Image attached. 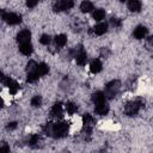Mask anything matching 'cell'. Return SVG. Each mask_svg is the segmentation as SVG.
<instances>
[{
    "label": "cell",
    "instance_id": "15",
    "mask_svg": "<svg viewBox=\"0 0 153 153\" xmlns=\"http://www.w3.org/2000/svg\"><path fill=\"white\" fill-rule=\"evenodd\" d=\"M80 10H81L82 13H88V12H91L93 10V4L91 1H88V0H85V1H82L80 4Z\"/></svg>",
    "mask_w": 153,
    "mask_h": 153
},
{
    "label": "cell",
    "instance_id": "4",
    "mask_svg": "<svg viewBox=\"0 0 153 153\" xmlns=\"http://www.w3.org/2000/svg\"><path fill=\"white\" fill-rule=\"evenodd\" d=\"M74 6L73 0H56L54 2V10L60 12V11H68Z\"/></svg>",
    "mask_w": 153,
    "mask_h": 153
},
{
    "label": "cell",
    "instance_id": "34",
    "mask_svg": "<svg viewBox=\"0 0 153 153\" xmlns=\"http://www.w3.org/2000/svg\"><path fill=\"white\" fill-rule=\"evenodd\" d=\"M120 1H121V2H124V1H127V0H120Z\"/></svg>",
    "mask_w": 153,
    "mask_h": 153
},
{
    "label": "cell",
    "instance_id": "7",
    "mask_svg": "<svg viewBox=\"0 0 153 153\" xmlns=\"http://www.w3.org/2000/svg\"><path fill=\"white\" fill-rule=\"evenodd\" d=\"M75 60H76V63L80 65V66H84L86 63V61H87V54H86V51L82 48H80L79 51L75 54Z\"/></svg>",
    "mask_w": 153,
    "mask_h": 153
},
{
    "label": "cell",
    "instance_id": "18",
    "mask_svg": "<svg viewBox=\"0 0 153 153\" xmlns=\"http://www.w3.org/2000/svg\"><path fill=\"white\" fill-rule=\"evenodd\" d=\"M51 116L54 117H60L62 115V104L61 103H56L53 108H51V111H50Z\"/></svg>",
    "mask_w": 153,
    "mask_h": 153
},
{
    "label": "cell",
    "instance_id": "1",
    "mask_svg": "<svg viewBox=\"0 0 153 153\" xmlns=\"http://www.w3.org/2000/svg\"><path fill=\"white\" fill-rule=\"evenodd\" d=\"M47 134L54 137H63L68 133V124L66 122H56V123H48L44 128Z\"/></svg>",
    "mask_w": 153,
    "mask_h": 153
},
{
    "label": "cell",
    "instance_id": "28",
    "mask_svg": "<svg viewBox=\"0 0 153 153\" xmlns=\"http://www.w3.org/2000/svg\"><path fill=\"white\" fill-rule=\"evenodd\" d=\"M10 152V146L6 142H0V153H7Z\"/></svg>",
    "mask_w": 153,
    "mask_h": 153
},
{
    "label": "cell",
    "instance_id": "14",
    "mask_svg": "<svg viewBox=\"0 0 153 153\" xmlns=\"http://www.w3.org/2000/svg\"><path fill=\"white\" fill-rule=\"evenodd\" d=\"M105 99H106V97H105V94H104L102 91H97V92H94V93L92 94V102H93L94 104L103 103V102H105Z\"/></svg>",
    "mask_w": 153,
    "mask_h": 153
},
{
    "label": "cell",
    "instance_id": "9",
    "mask_svg": "<svg viewBox=\"0 0 153 153\" xmlns=\"http://www.w3.org/2000/svg\"><path fill=\"white\" fill-rule=\"evenodd\" d=\"M31 38V32L29 30H22L18 35H17V41L19 43H24V42H30Z\"/></svg>",
    "mask_w": 153,
    "mask_h": 153
},
{
    "label": "cell",
    "instance_id": "17",
    "mask_svg": "<svg viewBox=\"0 0 153 153\" xmlns=\"http://www.w3.org/2000/svg\"><path fill=\"white\" fill-rule=\"evenodd\" d=\"M36 71H37V73L39 74V76H42V75L48 74V72H49V67H48V65H47V63L41 62V63H38V65H37Z\"/></svg>",
    "mask_w": 153,
    "mask_h": 153
},
{
    "label": "cell",
    "instance_id": "3",
    "mask_svg": "<svg viewBox=\"0 0 153 153\" xmlns=\"http://www.w3.org/2000/svg\"><path fill=\"white\" fill-rule=\"evenodd\" d=\"M1 18L10 25H17L22 22V17L16 13H12V12H2Z\"/></svg>",
    "mask_w": 153,
    "mask_h": 153
},
{
    "label": "cell",
    "instance_id": "8",
    "mask_svg": "<svg viewBox=\"0 0 153 153\" xmlns=\"http://www.w3.org/2000/svg\"><path fill=\"white\" fill-rule=\"evenodd\" d=\"M133 35H134V37H135L136 39H142V38H145V36L147 35V27H146V26H142V25H139V26L134 30Z\"/></svg>",
    "mask_w": 153,
    "mask_h": 153
},
{
    "label": "cell",
    "instance_id": "5",
    "mask_svg": "<svg viewBox=\"0 0 153 153\" xmlns=\"http://www.w3.org/2000/svg\"><path fill=\"white\" fill-rule=\"evenodd\" d=\"M141 106H142V102L141 100H134V102H130V103H128L126 105L124 111H126V114L128 116H134V115L137 114V111L140 110Z\"/></svg>",
    "mask_w": 153,
    "mask_h": 153
},
{
    "label": "cell",
    "instance_id": "11",
    "mask_svg": "<svg viewBox=\"0 0 153 153\" xmlns=\"http://www.w3.org/2000/svg\"><path fill=\"white\" fill-rule=\"evenodd\" d=\"M102 62H100V60H98V59H96V60H93L92 62H91V65H90V71H91V73H93V74H97V73H99L100 71H102Z\"/></svg>",
    "mask_w": 153,
    "mask_h": 153
},
{
    "label": "cell",
    "instance_id": "21",
    "mask_svg": "<svg viewBox=\"0 0 153 153\" xmlns=\"http://www.w3.org/2000/svg\"><path fill=\"white\" fill-rule=\"evenodd\" d=\"M105 18V11L103 8H97L94 12H93V19L96 20H102Z\"/></svg>",
    "mask_w": 153,
    "mask_h": 153
},
{
    "label": "cell",
    "instance_id": "22",
    "mask_svg": "<svg viewBox=\"0 0 153 153\" xmlns=\"http://www.w3.org/2000/svg\"><path fill=\"white\" fill-rule=\"evenodd\" d=\"M7 87H8L11 94H16V93L18 92V90H19V85H18V82H16L14 80H12V81L8 84Z\"/></svg>",
    "mask_w": 153,
    "mask_h": 153
},
{
    "label": "cell",
    "instance_id": "24",
    "mask_svg": "<svg viewBox=\"0 0 153 153\" xmlns=\"http://www.w3.org/2000/svg\"><path fill=\"white\" fill-rule=\"evenodd\" d=\"M41 104H42V98H41V96H35V97L31 98V105H32V106L38 108V106H41Z\"/></svg>",
    "mask_w": 153,
    "mask_h": 153
},
{
    "label": "cell",
    "instance_id": "33",
    "mask_svg": "<svg viewBox=\"0 0 153 153\" xmlns=\"http://www.w3.org/2000/svg\"><path fill=\"white\" fill-rule=\"evenodd\" d=\"M2 106H4V100H2L1 98H0V109H1Z\"/></svg>",
    "mask_w": 153,
    "mask_h": 153
},
{
    "label": "cell",
    "instance_id": "12",
    "mask_svg": "<svg viewBox=\"0 0 153 153\" xmlns=\"http://www.w3.org/2000/svg\"><path fill=\"white\" fill-rule=\"evenodd\" d=\"M141 1L140 0H129L128 1V8L131 12H140L141 10Z\"/></svg>",
    "mask_w": 153,
    "mask_h": 153
},
{
    "label": "cell",
    "instance_id": "13",
    "mask_svg": "<svg viewBox=\"0 0 153 153\" xmlns=\"http://www.w3.org/2000/svg\"><path fill=\"white\" fill-rule=\"evenodd\" d=\"M93 31L96 35L100 36V35H104L106 31H108V24L106 23H99L97 24L94 27H93Z\"/></svg>",
    "mask_w": 153,
    "mask_h": 153
},
{
    "label": "cell",
    "instance_id": "10",
    "mask_svg": "<svg viewBox=\"0 0 153 153\" xmlns=\"http://www.w3.org/2000/svg\"><path fill=\"white\" fill-rule=\"evenodd\" d=\"M94 111L96 114L98 115H106L109 112V105L106 104V102H103V103H99V104H96V108H94Z\"/></svg>",
    "mask_w": 153,
    "mask_h": 153
},
{
    "label": "cell",
    "instance_id": "30",
    "mask_svg": "<svg viewBox=\"0 0 153 153\" xmlns=\"http://www.w3.org/2000/svg\"><path fill=\"white\" fill-rule=\"evenodd\" d=\"M111 24H112L114 26L118 27V26H121V20L117 19V18H112V19H111Z\"/></svg>",
    "mask_w": 153,
    "mask_h": 153
},
{
    "label": "cell",
    "instance_id": "26",
    "mask_svg": "<svg viewBox=\"0 0 153 153\" xmlns=\"http://www.w3.org/2000/svg\"><path fill=\"white\" fill-rule=\"evenodd\" d=\"M38 141H39V136H38V134H33V135H31L29 143H30V146L33 147V146H36V145L38 143Z\"/></svg>",
    "mask_w": 153,
    "mask_h": 153
},
{
    "label": "cell",
    "instance_id": "2",
    "mask_svg": "<svg viewBox=\"0 0 153 153\" xmlns=\"http://www.w3.org/2000/svg\"><path fill=\"white\" fill-rule=\"evenodd\" d=\"M120 87H121V82L118 80H112V81L108 82L105 86V93H104L105 97H108V98L115 97L118 93Z\"/></svg>",
    "mask_w": 153,
    "mask_h": 153
},
{
    "label": "cell",
    "instance_id": "6",
    "mask_svg": "<svg viewBox=\"0 0 153 153\" xmlns=\"http://www.w3.org/2000/svg\"><path fill=\"white\" fill-rule=\"evenodd\" d=\"M32 50H33V48H32L31 42H24V43H20V45H19V51L23 55L29 56L32 54Z\"/></svg>",
    "mask_w": 153,
    "mask_h": 153
},
{
    "label": "cell",
    "instance_id": "31",
    "mask_svg": "<svg viewBox=\"0 0 153 153\" xmlns=\"http://www.w3.org/2000/svg\"><path fill=\"white\" fill-rule=\"evenodd\" d=\"M16 128H17V123L16 122H11V123L7 124V129H11L12 130V129H16Z\"/></svg>",
    "mask_w": 153,
    "mask_h": 153
},
{
    "label": "cell",
    "instance_id": "25",
    "mask_svg": "<svg viewBox=\"0 0 153 153\" xmlns=\"http://www.w3.org/2000/svg\"><path fill=\"white\" fill-rule=\"evenodd\" d=\"M50 36L49 35H47V33H44V35H42L41 36V38H39V42L42 43V44H44V45H48L49 43H50Z\"/></svg>",
    "mask_w": 153,
    "mask_h": 153
},
{
    "label": "cell",
    "instance_id": "16",
    "mask_svg": "<svg viewBox=\"0 0 153 153\" xmlns=\"http://www.w3.org/2000/svg\"><path fill=\"white\" fill-rule=\"evenodd\" d=\"M66 43H67V36H66V35L61 33V35H57V36L55 37V44H56L57 48L65 47Z\"/></svg>",
    "mask_w": 153,
    "mask_h": 153
},
{
    "label": "cell",
    "instance_id": "29",
    "mask_svg": "<svg viewBox=\"0 0 153 153\" xmlns=\"http://www.w3.org/2000/svg\"><path fill=\"white\" fill-rule=\"evenodd\" d=\"M38 1L39 0H26V6L30 7V8H32V7H35L38 4Z\"/></svg>",
    "mask_w": 153,
    "mask_h": 153
},
{
    "label": "cell",
    "instance_id": "23",
    "mask_svg": "<svg viewBox=\"0 0 153 153\" xmlns=\"http://www.w3.org/2000/svg\"><path fill=\"white\" fill-rule=\"evenodd\" d=\"M66 110H67V112H68L69 115H73L74 112H76L78 108H76V105H75L74 103H72V102H68V103L66 104Z\"/></svg>",
    "mask_w": 153,
    "mask_h": 153
},
{
    "label": "cell",
    "instance_id": "20",
    "mask_svg": "<svg viewBox=\"0 0 153 153\" xmlns=\"http://www.w3.org/2000/svg\"><path fill=\"white\" fill-rule=\"evenodd\" d=\"M39 78V74L37 73V71H31V72H27V76H26V80L29 82H35L36 80H38Z\"/></svg>",
    "mask_w": 153,
    "mask_h": 153
},
{
    "label": "cell",
    "instance_id": "27",
    "mask_svg": "<svg viewBox=\"0 0 153 153\" xmlns=\"http://www.w3.org/2000/svg\"><path fill=\"white\" fill-rule=\"evenodd\" d=\"M36 67H37V63H36L33 60H31V61H29V63L26 65V72L35 71V69H36Z\"/></svg>",
    "mask_w": 153,
    "mask_h": 153
},
{
    "label": "cell",
    "instance_id": "19",
    "mask_svg": "<svg viewBox=\"0 0 153 153\" xmlns=\"http://www.w3.org/2000/svg\"><path fill=\"white\" fill-rule=\"evenodd\" d=\"M82 122H84V127L86 128V131H87V133H90V131H91V123L93 122L92 116H91V115H88V114L84 115V117H82Z\"/></svg>",
    "mask_w": 153,
    "mask_h": 153
},
{
    "label": "cell",
    "instance_id": "32",
    "mask_svg": "<svg viewBox=\"0 0 153 153\" xmlns=\"http://www.w3.org/2000/svg\"><path fill=\"white\" fill-rule=\"evenodd\" d=\"M4 76H5V75H4V74H2V72L0 71V82L2 81V79H4Z\"/></svg>",
    "mask_w": 153,
    "mask_h": 153
}]
</instances>
